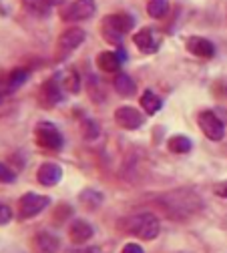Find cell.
Instances as JSON below:
<instances>
[{"label": "cell", "instance_id": "10", "mask_svg": "<svg viewBox=\"0 0 227 253\" xmlns=\"http://www.w3.org/2000/svg\"><path fill=\"white\" fill-rule=\"evenodd\" d=\"M187 50L193 56H199V58H211L215 56V44L203 37H191L187 39Z\"/></svg>", "mask_w": 227, "mask_h": 253}, {"label": "cell", "instance_id": "3", "mask_svg": "<svg viewBox=\"0 0 227 253\" xmlns=\"http://www.w3.org/2000/svg\"><path fill=\"white\" fill-rule=\"evenodd\" d=\"M35 139H37V145L41 149H48V151H58L64 143L60 131L56 129V125H52L48 121H43V123L37 125Z\"/></svg>", "mask_w": 227, "mask_h": 253}, {"label": "cell", "instance_id": "31", "mask_svg": "<svg viewBox=\"0 0 227 253\" xmlns=\"http://www.w3.org/2000/svg\"><path fill=\"white\" fill-rule=\"evenodd\" d=\"M2 101H4V99H2V92H0V105H2Z\"/></svg>", "mask_w": 227, "mask_h": 253}, {"label": "cell", "instance_id": "4", "mask_svg": "<svg viewBox=\"0 0 227 253\" xmlns=\"http://www.w3.org/2000/svg\"><path fill=\"white\" fill-rule=\"evenodd\" d=\"M50 199L46 195H41V193H24L20 199H18V215L22 219H30L39 215L41 211H45L48 207Z\"/></svg>", "mask_w": 227, "mask_h": 253}, {"label": "cell", "instance_id": "26", "mask_svg": "<svg viewBox=\"0 0 227 253\" xmlns=\"http://www.w3.org/2000/svg\"><path fill=\"white\" fill-rule=\"evenodd\" d=\"M85 129H87V131H85V137H87V139H94L96 135H99V126H96L94 123H91V121L85 123Z\"/></svg>", "mask_w": 227, "mask_h": 253}, {"label": "cell", "instance_id": "20", "mask_svg": "<svg viewBox=\"0 0 227 253\" xmlns=\"http://www.w3.org/2000/svg\"><path fill=\"white\" fill-rule=\"evenodd\" d=\"M79 199H81L83 207H87V209H96L103 203V195L99 191H92V189H85Z\"/></svg>", "mask_w": 227, "mask_h": 253}, {"label": "cell", "instance_id": "19", "mask_svg": "<svg viewBox=\"0 0 227 253\" xmlns=\"http://www.w3.org/2000/svg\"><path fill=\"white\" fill-rule=\"evenodd\" d=\"M147 12L153 18H163L169 12V0H147Z\"/></svg>", "mask_w": 227, "mask_h": 253}, {"label": "cell", "instance_id": "25", "mask_svg": "<svg viewBox=\"0 0 227 253\" xmlns=\"http://www.w3.org/2000/svg\"><path fill=\"white\" fill-rule=\"evenodd\" d=\"M10 219H12V209L4 201H0V225H6Z\"/></svg>", "mask_w": 227, "mask_h": 253}, {"label": "cell", "instance_id": "30", "mask_svg": "<svg viewBox=\"0 0 227 253\" xmlns=\"http://www.w3.org/2000/svg\"><path fill=\"white\" fill-rule=\"evenodd\" d=\"M50 2H52V4H60V2H62V0H50Z\"/></svg>", "mask_w": 227, "mask_h": 253}, {"label": "cell", "instance_id": "23", "mask_svg": "<svg viewBox=\"0 0 227 253\" xmlns=\"http://www.w3.org/2000/svg\"><path fill=\"white\" fill-rule=\"evenodd\" d=\"M167 145H169V149H171L173 153H189L191 147H193V143H191L187 137H183V135H175V137H171Z\"/></svg>", "mask_w": 227, "mask_h": 253}, {"label": "cell", "instance_id": "14", "mask_svg": "<svg viewBox=\"0 0 227 253\" xmlns=\"http://www.w3.org/2000/svg\"><path fill=\"white\" fill-rule=\"evenodd\" d=\"M125 54L123 52H115V50H107L96 56V65H99L105 73H119L121 62H123Z\"/></svg>", "mask_w": 227, "mask_h": 253}, {"label": "cell", "instance_id": "24", "mask_svg": "<svg viewBox=\"0 0 227 253\" xmlns=\"http://www.w3.org/2000/svg\"><path fill=\"white\" fill-rule=\"evenodd\" d=\"M14 181H16V173L6 163H0V183H2V185H10Z\"/></svg>", "mask_w": 227, "mask_h": 253}, {"label": "cell", "instance_id": "6", "mask_svg": "<svg viewBox=\"0 0 227 253\" xmlns=\"http://www.w3.org/2000/svg\"><path fill=\"white\" fill-rule=\"evenodd\" d=\"M96 10L94 0H75L67 8L60 12L62 20L67 22H75V20H89Z\"/></svg>", "mask_w": 227, "mask_h": 253}, {"label": "cell", "instance_id": "17", "mask_svg": "<svg viewBox=\"0 0 227 253\" xmlns=\"http://www.w3.org/2000/svg\"><path fill=\"white\" fill-rule=\"evenodd\" d=\"M141 107L147 115H155L161 107H163V101H161V97H157L153 90H145L141 94Z\"/></svg>", "mask_w": 227, "mask_h": 253}, {"label": "cell", "instance_id": "27", "mask_svg": "<svg viewBox=\"0 0 227 253\" xmlns=\"http://www.w3.org/2000/svg\"><path fill=\"white\" fill-rule=\"evenodd\" d=\"M123 253H145V251H143V247L137 245V243H127V245L123 247Z\"/></svg>", "mask_w": 227, "mask_h": 253}, {"label": "cell", "instance_id": "18", "mask_svg": "<svg viewBox=\"0 0 227 253\" xmlns=\"http://www.w3.org/2000/svg\"><path fill=\"white\" fill-rule=\"evenodd\" d=\"M37 249H39V253H56L58 251V239L52 233H39L37 235Z\"/></svg>", "mask_w": 227, "mask_h": 253}, {"label": "cell", "instance_id": "16", "mask_svg": "<svg viewBox=\"0 0 227 253\" xmlns=\"http://www.w3.org/2000/svg\"><path fill=\"white\" fill-rule=\"evenodd\" d=\"M113 86H115V90L119 94H123V97H131V94H135V90H137V84L133 83V79L129 75H125V73H119L115 77Z\"/></svg>", "mask_w": 227, "mask_h": 253}, {"label": "cell", "instance_id": "21", "mask_svg": "<svg viewBox=\"0 0 227 253\" xmlns=\"http://www.w3.org/2000/svg\"><path fill=\"white\" fill-rule=\"evenodd\" d=\"M26 79H28V71H24V69H14V71L8 75V79H6V90H16V88H20V86L26 83Z\"/></svg>", "mask_w": 227, "mask_h": 253}, {"label": "cell", "instance_id": "8", "mask_svg": "<svg viewBox=\"0 0 227 253\" xmlns=\"http://www.w3.org/2000/svg\"><path fill=\"white\" fill-rule=\"evenodd\" d=\"M115 121L123 126V129H139V126L145 123V117L135 109V107H119L115 113Z\"/></svg>", "mask_w": 227, "mask_h": 253}, {"label": "cell", "instance_id": "22", "mask_svg": "<svg viewBox=\"0 0 227 253\" xmlns=\"http://www.w3.org/2000/svg\"><path fill=\"white\" fill-rule=\"evenodd\" d=\"M60 86H62L64 90H69V92L75 94V92L81 90V77H79L75 71H67V73H64V77H62Z\"/></svg>", "mask_w": 227, "mask_h": 253}, {"label": "cell", "instance_id": "5", "mask_svg": "<svg viewBox=\"0 0 227 253\" xmlns=\"http://www.w3.org/2000/svg\"><path fill=\"white\" fill-rule=\"evenodd\" d=\"M197 123H199V129L203 131V135L209 137L211 141H221V139H223V135H225V125L221 123V119H219L215 113H211V111L199 113Z\"/></svg>", "mask_w": 227, "mask_h": 253}, {"label": "cell", "instance_id": "9", "mask_svg": "<svg viewBox=\"0 0 227 253\" xmlns=\"http://www.w3.org/2000/svg\"><path fill=\"white\" fill-rule=\"evenodd\" d=\"M37 179H39V183L45 185V187H54V185H58L60 179H62V169H60V165H56V163H43V165L39 167V171H37Z\"/></svg>", "mask_w": 227, "mask_h": 253}, {"label": "cell", "instance_id": "13", "mask_svg": "<svg viewBox=\"0 0 227 253\" xmlns=\"http://www.w3.org/2000/svg\"><path fill=\"white\" fill-rule=\"evenodd\" d=\"M92 233H94V229L91 227V223H87V221H83V219H75L71 223V227H69V237L77 245L87 243L92 237Z\"/></svg>", "mask_w": 227, "mask_h": 253}, {"label": "cell", "instance_id": "12", "mask_svg": "<svg viewBox=\"0 0 227 253\" xmlns=\"http://www.w3.org/2000/svg\"><path fill=\"white\" fill-rule=\"evenodd\" d=\"M83 42H85V30H81V28H69L58 37V48L64 52L75 50Z\"/></svg>", "mask_w": 227, "mask_h": 253}, {"label": "cell", "instance_id": "2", "mask_svg": "<svg viewBox=\"0 0 227 253\" xmlns=\"http://www.w3.org/2000/svg\"><path fill=\"white\" fill-rule=\"evenodd\" d=\"M159 219L151 213H139V215H133L127 219V231L137 235L139 239H145V241H151L159 235Z\"/></svg>", "mask_w": 227, "mask_h": 253}, {"label": "cell", "instance_id": "29", "mask_svg": "<svg viewBox=\"0 0 227 253\" xmlns=\"http://www.w3.org/2000/svg\"><path fill=\"white\" fill-rule=\"evenodd\" d=\"M215 193L219 195V197H225L227 199V181L225 183H221V185H217L215 187Z\"/></svg>", "mask_w": 227, "mask_h": 253}, {"label": "cell", "instance_id": "11", "mask_svg": "<svg viewBox=\"0 0 227 253\" xmlns=\"http://www.w3.org/2000/svg\"><path fill=\"white\" fill-rule=\"evenodd\" d=\"M62 101V86H60V83H56L54 79L52 81H46L45 84H43V88H41V103H43V107H54V105H58Z\"/></svg>", "mask_w": 227, "mask_h": 253}, {"label": "cell", "instance_id": "1", "mask_svg": "<svg viewBox=\"0 0 227 253\" xmlns=\"http://www.w3.org/2000/svg\"><path fill=\"white\" fill-rule=\"evenodd\" d=\"M135 26V20L131 14H109L105 16L103 24H101V33H103V39L111 44H121L123 37L129 35Z\"/></svg>", "mask_w": 227, "mask_h": 253}, {"label": "cell", "instance_id": "28", "mask_svg": "<svg viewBox=\"0 0 227 253\" xmlns=\"http://www.w3.org/2000/svg\"><path fill=\"white\" fill-rule=\"evenodd\" d=\"M67 253H101L99 247H77V249H69Z\"/></svg>", "mask_w": 227, "mask_h": 253}, {"label": "cell", "instance_id": "15", "mask_svg": "<svg viewBox=\"0 0 227 253\" xmlns=\"http://www.w3.org/2000/svg\"><path fill=\"white\" fill-rule=\"evenodd\" d=\"M50 6H52L50 0H22V8L30 16L37 18H46L50 14Z\"/></svg>", "mask_w": 227, "mask_h": 253}, {"label": "cell", "instance_id": "7", "mask_svg": "<svg viewBox=\"0 0 227 253\" xmlns=\"http://www.w3.org/2000/svg\"><path fill=\"white\" fill-rule=\"evenodd\" d=\"M133 42H135V46L139 48V50H143V52H155L159 46H161V35L157 33L155 28H141L139 33L133 37Z\"/></svg>", "mask_w": 227, "mask_h": 253}]
</instances>
